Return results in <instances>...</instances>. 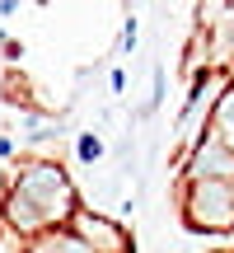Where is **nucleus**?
<instances>
[{"instance_id": "obj_1", "label": "nucleus", "mask_w": 234, "mask_h": 253, "mask_svg": "<svg viewBox=\"0 0 234 253\" xmlns=\"http://www.w3.org/2000/svg\"><path fill=\"white\" fill-rule=\"evenodd\" d=\"M75 211H80V197H75L71 173L56 160H24L9 173L5 202H0V225L19 235L24 244H33L42 235L66 230Z\"/></svg>"}, {"instance_id": "obj_2", "label": "nucleus", "mask_w": 234, "mask_h": 253, "mask_svg": "<svg viewBox=\"0 0 234 253\" xmlns=\"http://www.w3.org/2000/svg\"><path fill=\"white\" fill-rule=\"evenodd\" d=\"M183 225L197 230V235H230L234 230V183H188Z\"/></svg>"}, {"instance_id": "obj_3", "label": "nucleus", "mask_w": 234, "mask_h": 253, "mask_svg": "<svg viewBox=\"0 0 234 253\" xmlns=\"http://www.w3.org/2000/svg\"><path fill=\"white\" fill-rule=\"evenodd\" d=\"M66 230H71L89 253H131V235H126L117 220H108L103 211H94V207H80Z\"/></svg>"}, {"instance_id": "obj_4", "label": "nucleus", "mask_w": 234, "mask_h": 253, "mask_svg": "<svg viewBox=\"0 0 234 253\" xmlns=\"http://www.w3.org/2000/svg\"><path fill=\"white\" fill-rule=\"evenodd\" d=\"M183 178L188 183H234V155L211 131H201L197 141H192V150H188Z\"/></svg>"}, {"instance_id": "obj_5", "label": "nucleus", "mask_w": 234, "mask_h": 253, "mask_svg": "<svg viewBox=\"0 0 234 253\" xmlns=\"http://www.w3.org/2000/svg\"><path fill=\"white\" fill-rule=\"evenodd\" d=\"M206 131H211V136H216V141H220V145H225V150L234 155V84H230V89L216 99V108H211V122H206Z\"/></svg>"}, {"instance_id": "obj_6", "label": "nucleus", "mask_w": 234, "mask_h": 253, "mask_svg": "<svg viewBox=\"0 0 234 253\" xmlns=\"http://www.w3.org/2000/svg\"><path fill=\"white\" fill-rule=\"evenodd\" d=\"M24 253H89V249H84L71 230H56V235H42V239H33V244H24Z\"/></svg>"}, {"instance_id": "obj_7", "label": "nucleus", "mask_w": 234, "mask_h": 253, "mask_svg": "<svg viewBox=\"0 0 234 253\" xmlns=\"http://www.w3.org/2000/svg\"><path fill=\"white\" fill-rule=\"evenodd\" d=\"M75 160H80V164H99L103 160V136L99 131H80V141H75Z\"/></svg>"}, {"instance_id": "obj_8", "label": "nucleus", "mask_w": 234, "mask_h": 253, "mask_svg": "<svg viewBox=\"0 0 234 253\" xmlns=\"http://www.w3.org/2000/svg\"><path fill=\"white\" fill-rule=\"evenodd\" d=\"M131 42H136V19L126 14V24H122V42H117V47H122V52H131Z\"/></svg>"}, {"instance_id": "obj_9", "label": "nucleus", "mask_w": 234, "mask_h": 253, "mask_svg": "<svg viewBox=\"0 0 234 253\" xmlns=\"http://www.w3.org/2000/svg\"><path fill=\"white\" fill-rule=\"evenodd\" d=\"M108 84H113V94H122V89H126V71H113V80H108Z\"/></svg>"}]
</instances>
